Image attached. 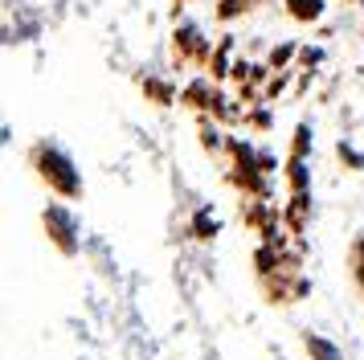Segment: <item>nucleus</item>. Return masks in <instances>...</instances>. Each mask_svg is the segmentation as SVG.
<instances>
[{"mask_svg":"<svg viewBox=\"0 0 364 360\" xmlns=\"http://www.w3.org/2000/svg\"><path fill=\"white\" fill-rule=\"evenodd\" d=\"M193 229H197V238H213V233H217V217L209 209H200L197 221H193Z\"/></svg>","mask_w":364,"mask_h":360,"instance_id":"nucleus-6","label":"nucleus"},{"mask_svg":"<svg viewBox=\"0 0 364 360\" xmlns=\"http://www.w3.org/2000/svg\"><path fill=\"white\" fill-rule=\"evenodd\" d=\"M291 180H295V189H299V193L307 189V168H303V160L291 164Z\"/></svg>","mask_w":364,"mask_h":360,"instance_id":"nucleus-7","label":"nucleus"},{"mask_svg":"<svg viewBox=\"0 0 364 360\" xmlns=\"http://www.w3.org/2000/svg\"><path fill=\"white\" fill-rule=\"evenodd\" d=\"M33 164H37L41 180L50 184L53 193H62V196H82V176H78L74 160H70L62 147H53V144H37Z\"/></svg>","mask_w":364,"mask_h":360,"instance_id":"nucleus-1","label":"nucleus"},{"mask_svg":"<svg viewBox=\"0 0 364 360\" xmlns=\"http://www.w3.org/2000/svg\"><path fill=\"white\" fill-rule=\"evenodd\" d=\"M352 278H356V287L364 291V233L356 238V245H352Z\"/></svg>","mask_w":364,"mask_h":360,"instance_id":"nucleus-5","label":"nucleus"},{"mask_svg":"<svg viewBox=\"0 0 364 360\" xmlns=\"http://www.w3.org/2000/svg\"><path fill=\"white\" fill-rule=\"evenodd\" d=\"M307 352H311V360H344L340 348L331 340H323V336H307Z\"/></svg>","mask_w":364,"mask_h":360,"instance_id":"nucleus-4","label":"nucleus"},{"mask_svg":"<svg viewBox=\"0 0 364 360\" xmlns=\"http://www.w3.org/2000/svg\"><path fill=\"white\" fill-rule=\"evenodd\" d=\"M41 221H46L50 242L58 245L66 258H74V254L82 250V221H78V213L70 209V205H46Z\"/></svg>","mask_w":364,"mask_h":360,"instance_id":"nucleus-2","label":"nucleus"},{"mask_svg":"<svg viewBox=\"0 0 364 360\" xmlns=\"http://www.w3.org/2000/svg\"><path fill=\"white\" fill-rule=\"evenodd\" d=\"M287 9L295 21H319L323 16V0H287Z\"/></svg>","mask_w":364,"mask_h":360,"instance_id":"nucleus-3","label":"nucleus"},{"mask_svg":"<svg viewBox=\"0 0 364 360\" xmlns=\"http://www.w3.org/2000/svg\"><path fill=\"white\" fill-rule=\"evenodd\" d=\"M246 4H250V0H221V9H217V13H221V16H237Z\"/></svg>","mask_w":364,"mask_h":360,"instance_id":"nucleus-8","label":"nucleus"}]
</instances>
